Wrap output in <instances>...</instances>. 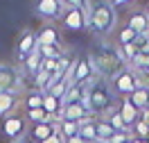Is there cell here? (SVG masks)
Segmentation results:
<instances>
[{
	"label": "cell",
	"mask_w": 149,
	"mask_h": 143,
	"mask_svg": "<svg viewBox=\"0 0 149 143\" xmlns=\"http://www.w3.org/2000/svg\"><path fill=\"white\" fill-rule=\"evenodd\" d=\"M118 23V11L113 9L109 0H88V30L106 37L115 30Z\"/></svg>",
	"instance_id": "6da1fadb"
},
{
	"label": "cell",
	"mask_w": 149,
	"mask_h": 143,
	"mask_svg": "<svg viewBox=\"0 0 149 143\" xmlns=\"http://www.w3.org/2000/svg\"><path fill=\"white\" fill-rule=\"evenodd\" d=\"M113 102H115V95L111 93V86H109L106 80H97V82L88 84L84 105L91 109L93 116H106L113 109Z\"/></svg>",
	"instance_id": "7a4b0ae2"
},
{
	"label": "cell",
	"mask_w": 149,
	"mask_h": 143,
	"mask_svg": "<svg viewBox=\"0 0 149 143\" xmlns=\"http://www.w3.org/2000/svg\"><path fill=\"white\" fill-rule=\"evenodd\" d=\"M88 59H91V64H93L95 73L102 75V77H115L122 68H124V61H122L118 48L111 50L109 46H100V48H97V52L91 55Z\"/></svg>",
	"instance_id": "3957f363"
},
{
	"label": "cell",
	"mask_w": 149,
	"mask_h": 143,
	"mask_svg": "<svg viewBox=\"0 0 149 143\" xmlns=\"http://www.w3.org/2000/svg\"><path fill=\"white\" fill-rule=\"evenodd\" d=\"M109 86H111V93L122 100V98H129V95L142 84H140V77L133 68H122L115 77H111V84Z\"/></svg>",
	"instance_id": "277c9868"
},
{
	"label": "cell",
	"mask_w": 149,
	"mask_h": 143,
	"mask_svg": "<svg viewBox=\"0 0 149 143\" xmlns=\"http://www.w3.org/2000/svg\"><path fill=\"white\" fill-rule=\"evenodd\" d=\"M63 2L61 0H36L34 2V14L38 18H43L45 23H54V20H61L63 16Z\"/></svg>",
	"instance_id": "5b68a950"
},
{
	"label": "cell",
	"mask_w": 149,
	"mask_h": 143,
	"mask_svg": "<svg viewBox=\"0 0 149 143\" xmlns=\"http://www.w3.org/2000/svg\"><path fill=\"white\" fill-rule=\"evenodd\" d=\"M25 127H27V120H25L23 114H11L2 120V134H5L11 143H23Z\"/></svg>",
	"instance_id": "8992f818"
},
{
	"label": "cell",
	"mask_w": 149,
	"mask_h": 143,
	"mask_svg": "<svg viewBox=\"0 0 149 143\" xmlns=\"http://www.w3.org/2000/svg\"><path fill=\"white\" fill-rule=\"evenodd\" d=\"M61 27L70 32L88 30V7L86 9H65L61 16Z\"/></svg>",
	"instance_id": "52a82bcc"
},
{
	"label": "cell",
	"mask_w": 149,
	"mask_h": 143,
	"mask_svg": "<svg viewBox=\"0 0 149 143\" xmlns=\"http://www.w3.org/2000/svg\"><path fill=\"white\" fill-rule=\"evenodd\" d=\"M36 46H61V32L52 23H43L36 32Z\"/></svg>",
	"instance_id": "ba28073f"
},
{
	"label": "cell",
	"mask_w": 149,
	"mask_h": 143,
	"mask_svg": "<svg viewBox=\"0 0 149 143\" xmlns=\"http://www.w3.org/2000/svg\"><path fill=\"white\" fill-rule=\"evenodd\" d=\"M124 25H129L138 37H147L149 34V16H147V11L145 9H133L127 16V23Z\"/></svg>",
	"instance_id": "9c48e42d"
},
{
	"label": "cell",
	"mask_w": 149,
	"mask_h": 143,
	"mask_svg": "<svg viewBox=\"0 0 149 143\" xmlns=\"http://www.w3.org/2000/svg\"><path fill=\"white\" fill-rule=\"evenodd\" d=\"M36 32H32V30H23L18 37V46H16V55L20 59H27L34 50H36Z\"/></svg>",
	"instance_id": "30bf717a"
},
{
	"label": "cell",
	"mask_w": 149,
	"mask_h": 143,
	"mask_svg": "<svg viewBox=\"0 0 149 143\" xmlns=\"http://www.w3.org/2000/svg\"><path fill=\"white\" fill-rule=\"evenodd\" d=\"M88 116H91V109L84 105V100H81V102H65L63 111H61V118L72 120V123H81Z\"/></svg>",
	"instance_id": "8fae6325"
},
{
	"label": "cell",
	"mask_w": 149,
	"mask_h": 143,
	"mask_svg": "<svg viewBox=\"0 0 149 143\" xmlns=\"http://www.w3.org/2000/svg\"><path fill=\"white\" fill-rule=\"evenodd\" d=\"M95 75V68L91 64V59H77V64H74V75H72V82L70 84H88Z\"/></svg>",
	"instance_id": "7c38bea8"
},
{
	"label": "cell",
	"mask_w": 149,
	"mask_h": 143,
	"mask_svg": "<svg viewBox=\"0 0 149 143\" xmlns=\"http://www.w3.org/2000/svg\"><path fill=\"white\" fill-rule=\"evenodd\" d=\"M20 107V98L18 91H7V93H0V118L5 120L7 116L16 114V109Z\"/></svg>",
	"instance_id": "4fadbf2b"
},
{
	"label": "cell",
	"mask_w": 149,
	"mask_h": 143,
	"mask_svg": "<svg viewBox=\"0 0 149 143\" xmlns=\"http://www.w3.org/2000/svg\"><path fill=\"white\" fill-rule=\"evenodd\" d=\"M118 114L122 116V120L127 123V127H129V130L136 125V120L140 118V111L136 109V105L131 102L129 98H122V100H120V105H118Z\"/></svg>",
	"instance_id": "5bb4252c"
},
{
	"label": "cell",
	"mask_w": 149,
	"mask_h": 143,
	"mask_svg": "<svg viewBox=\"0 0 149 143\" xmlns=\"http://www.w3.org/2000/svg\"><path fill=\"white\" fill-rule=\"evenodd\" d=\"M18 89V80L14 68L7 64H0V93H7V91H16Z\"/></svg>",
	"instance_id": "9a60e30c"
},
{
	"label": "cell",
	"mask_w": 149,
	"mask_h": 143,
	"mask_svg": "<svg viewBox=\"0 0 149 143\" xmlns=\"http://www.w3.org/2000/svg\"><path fill=\"white\" fill-rule=\"evenodd\" d=\"M29 139L34 143H43L45 139H50L52 134L56 132V123H41V125H32V130H29Z\"/></svg>",
	"instance_id": "2e32d148"
},
{
	"label": "cell",
	"mask_w": 149,
	"mask_h": 143,
	"mask_svg": "<svg viewBox=\"0 0 149 143\" xmlns=\"http://www.w3.org/2000/svg\"><path fill=\"white\" fill-rule=\"evenodd\" d=\"M43 109L52 120H61V111H63V100L52 98V95H43Z\"/></svg>",
	"instance_id": "e0dca14e"
},
{
	"label": "cell",
	"mask_w": 149,
	"mask_h": 143,
	"mask_svg": "<svg viewBox=\"0 0 149 143\" xmlns=\"http://www.w3.org/2000/svg\"><path fill=\"white\" fill-rule=\"evenodd\" d=\"M129 100L136 105V109H138L140 114H142V111H147V109H149V86L147 84L138 86V89L129 95Z\"/></svg>",
	"instance_id": "ac0fdd59"
},
{
	"label": "cell",
	"mask_w": 149,
	"mask_h": 143,
	"mask_svg": "<svg viewBox=\"0 0 149 143\" xmlns=\"http://www.w3.org/2000/svg\"><path fill=\"white\" fill-rule=\"evenodd\" d=\"M113 134H115V130L111 127V123H109L104 116L102 118L95 116V136H97V143H106Z\"/></svg>",
	"instance_id": "d6986e66"
},
{
	"label": "cell",
	"mask_w": 149,
	"mask_h": 143,
	"mask_svg": "<svg viewBox=\"0 0 149 143\" xmlns=\"http://www.w3.org/2000/svg\"><path fill=\"white\" fill-rule=\"evenodd\" d=\"M79 139L84 143H97V136H95V120L93 116H88L84 118L81 123H79V134H77Z\"/></svg>",
	"instance_id": "ffe728a7"
},
{
	"label": "cell",
	"mask_w": 149,
	"mask_h": 143,
	"mask_svg": "<svg viewBox=\"0 0 149 143\" xmlns=\"http://www.w3.org/2000/svg\"><path fill=\"white\" fill-rule=\"evenodd\" d=\"M43 107V93L41 91H27L25 93V98L20 100V109L23 111H29V109H41Z\"/></svg>",
	"instance_id": "44dd1931"
},
{
	"label": "cell",
	"mask_w": 149,
	"mask_h": 143,
	"mask_svg": "<svg viewBox=\"0 0 149 143\" xmlns=\"http://www.w3.org/2000/svg\"><path fill=\"white\" fill-rule=\"evenodd\" d=\"M56 132L61 134L63 141H70V139H74V136L79 134V123H72V120L61 118V120H56Z\"/></svg>",
	"instance_id": "7402d4cb"
},
{
	"label": "cell",
	"mask_w": 149,
	"mask_h": 143,
	"mask_svg": "<svg viewBox=\"0 0 149 143\" xmlns=\"http://www.w3.org/2000/svg\"><path fill=\"white\" fill-rule=\"evenodd\" d=\"M23 66H25V70H27L32 77H36L38 73H41V66H43V57H41V52H38V48L29 55L27 59H23Z\"/></svg>",
	"instance_id": "603a6c76"
},
{
	"label": "cell",
	"mask_w": 149,
	"mask_h": 143,
	"mask_svg": "<svg viewBox=\"0 0 149 143\" xmlns=\"http://www.w3.org/2000/svg\"><path fill=\"white\" fill-rule=\"evenodd\" d=\"M86 93H88V84H70V89L63 98V105L65 102H81L86 98Z\"/></svg>",
	"instance_id": "cb8c5ba5"
},
{
	"label": "cell",
	"mask_w": 149,
	"mask_h": 143,
	"mask_svg": "<svg viewBox=\"0 0 149 143\" xmlns=\"http://www.w3.org/2000/svg\"><path fill=\"white\" fill-rule=\"evenodd\" d=\"M23 116H25V120L32 125H41V123H54L50 116L45 114V109L41 107V109H29V111H23Z\"/></svg>",
	"instance_id": "d4e9b609"
},
{
	"label": "cell",
	"mask_w": 149,
	"mask_h": 143,
	"mask_svg": "<svg viewBox=\"0 0 149 143\" xmlns=\"http://www.w3.org/2000/svg\"><path fill=\"white\" fill-rule=\"evenodd\" d=\"M136 39H138V34H136L129 25H122V27L118 30V34H115L118 46H129V43H136Z\"/></svg>",
	"instance_id": "484cf974"
},
{
	"label": "cell",
	"mask_w": 149,
	"mask_h": 143,
	"mask_svg": "<svg viewBox=\"0 0 149 143\" xmlns=\"http://www.w3.org/2000/svg\"><path fill=\"white\" fill-rule=\"evenodd\" d=\"M104 118L111 123V127L115 130V132H131L129 127H127V123L122 120V116L118 114V109H115V107H113V109H111V111H109L106 116H104Z\"/></svg>",
	"instance_id": "4316f807"
},
{
	"label": "cell",
	"mask_w": 149,
	"mask_h": 143,
	"mask_svg": "<svg viewBox=\"0 0 149 143\" xmlns=\"http://www.w3.org/2000/svg\"><path fill=\"white\" fill-rule=\"evenodd\" d=\"M68 89H70V82H68V80H59V82H54V84H52V89H50L45 95H52V98L63 100L65 93H68Z\"/></svg>",
	"instance_id": "83f0119b"
},
{
	"label": "cell",
	"mask_w": 149,
	"mask_h": 143,
	"mask_svg": "<svg viewBox=\"0 0 149 143\" xmlns=\"http://www.w3.org/2000/svg\"><path fill=\"white\" fill-rule=\"evenodd\" d=\"M38 52H41L43 59H59L63 55L61 46H38Z\"/></svg>",
	"instance_id": "f1b7e54d"
},
{
	"label": "cell",
	"mask_w": 149,
	"mask_h": 143,
	"mask_svg": "<svg viewBox=\"0 0 149 143\" xmlns=\"http://www.w3.org/2000/svg\"><path fill=\"white\" fill-rule=\"evenodd\" d=\"M131 134L145 141V139H147V134H149V123H147V120H142V118H138V120H136V125L131 127Z\"/></svg>",
	"instance_id": "f546056e"
},
{
	"label": "cell",
	"mask_w": 149,
	"mask_h": 143,
	"mask_svg": "<svg viewBox=\"0 0 149 143\" xmlns=\"http://www.w3.org/2000/svg\"><path fill=\"white\" fill-rule=\"evenodd\" d=\"M56 66H59V59H43V66H41V70H43V73H47V75H52V77H54Z\"/></svg>",
	"instance_id": "4dcf8cb0"
},
{
	"label": "cell",
	"mask_w": 149,
	"mask_h": 143,
	"mask_svg": "<svg viewBox=\"0 0 149 143\" xmlns=\"http://www.w3.org/2000/svg\"><path fill=\"white\" fill-rule=\"evenodd\" d=\"M65 9H86L88 7V0H61Z\"/></svg>",
	"instance_id": "1f68e13d"
},
{
	"label": "cell",
	"mask_w": 149,
	"mask_h": 143,
	"mask_svg": "<svg viewBox=\"0 0 149 143\" xmlns=\"http://www.w3.org/2000/svg\"><path fill=\"white\" fill-rule=\"evenodd\" d=\"M131 136H133L131 132H115L106 143H129V141H131Z\"/></svg>",
	"instance_id": "d6a6232c"
},
{
	"label": "cell",
	"mask_w": 149,
	"mask_h": 143,
	"mask_svg": "<svg viewBox=\"0 0 149 143\" xmlns=\"http://www.w3.org/2000/svg\"><path fill=\"white\" fill-rule=\"evenodd\" d=\"M109 2L113 5V9L118 11V9H124V7H131L136 0H109Z\"/></svg>",
	"instance_id": "836d02e7"
},
{
	"label": "cell",
	"mask_w": 149,
	"mask_h": 143,
	"mask_svg": "<svg viewBox=\"0 0 149 143\" xmlns=\"http://www.w3.org/2000/svg\"><path fill=\"white\" fill-rule=\"evenodd\" d=\"M43 143H65V141L61 139V134H59V132H54L52 136H50V139H45Z\"/></svg>",
	"instance_id": "e575fe53"
},
{
	"label": "cell",
	"mask_w": 149,
	"mask_h": 143,
	"mask_svg": "<svg viewBox=\"0 0 149 143\" xmlns=\"http://www.w3.org/2000/svg\"><path fill=\"white\" fill-rule=\"evenodd\" d=\"M129 143H145V141H142V139H138V136H131Z\"/></svg>",
	"instance_id": "d590c367"
},
{
	"label": "cell",
	"mask_w": 149,
	"mask_h": 143,
	"mask_svg": "<svg viewBox=\"0 0 149 143\" xmlns=\"http://www.w3.org/2000/svg\"><path fill=\"white\" fill-rule=\"evenodd\" d=\"M142 75H149V68H147V70H145V73H142Z\"/></svg>",
	"instance_id": "8d00e7d4"
},
{
	"label": "cell",
	"mask_w": 149,
	"mask_h": 143,
	"mask_svg": "<svg viewBox=\"0 0 149 143\" xmlns=\"http://www.w3.org/2000/svg\"><path fill=\"white\" fill-rule=\"evenodd\" d=\"M145 143H149V134H147V139H145Z\"/></svg>",
	"instance_id": "74e56055"
},
{
	"label": "cell",
	"mask_w": 149,
	"mask_h": 143,
	"mask_svg": "<svg viewBox=\"0 0 149 143\" xmlns=\"http://www.w3.org/2000/svg\"><path fill=\"white\" fill-rule=\"evenodd\" d=\"M145 11H147V16H149V5H147V9H145Z\"/></svg>",
	"instance_id": "f35d334b"
},
{
	"label": "cell",
	"mask_w": 149,
	"mask_h": 143,
	"mask_svg": "<svg viewBox=\"0 0 149 143\" xmlns=\"http://www.w3.org/2000/svg\"><path fill=\"white\" fill-rule=\"evenodd\" d=\"M147 37H149V34H147Z\"/></svg>",
	"instance_id": "ab89813d"
}]
</instances>
